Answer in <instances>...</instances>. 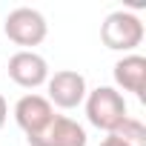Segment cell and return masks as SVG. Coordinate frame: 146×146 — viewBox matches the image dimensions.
Segmentation results:
<instances>
[{"instance_id":"1","label":"cell","mask_w":146,"mask_h":146,"mask_svg":"<svg viewBox=\"0 0 146 146\" xmlns=\"http://www.w3.org/2000/svg\"><path fill=\"white\" fill-rule=\"evenodd\" d=\"M86 117L95 129L115 132L129 115H126V100L117 89L112 86H98L86 95Z\"/></svg>"},{"instance_id":"2","label":"cell","mask_w":146,"mask_h":146,"mask_svg":"<svg viewBox=\"0 0 146 146\" xmlns=\"http://www.w3.org/2000/svg\"><path fill=\"white\" fill-rule=\"evenodd\" d=\"M100 40L112 52L135 54V49L143 43V23L135 12H112L100 23Z\"/></svg>"},{"instance_id":"3","label":"cell","mask_w":146,"mask_h":146,"mask_svg":"<svg viewBox=\"0 0 146 146\" xmlns=\"http://www.w3.org/2000/svg\"><path fill=\"white\" fill-rule=\"evenodd\" d=\"M3 32L12 43L17 46H40L46 40V32H49V23L46 17L37 12V9H29V6H20V9H12L3 20Z\"/></svg>"},{"instance_id":"4","label":"cell","mask_w":146,"mask_h":146,"mask_svg":"<svg viewBox=\"0 0 146 146\" xmlns=\"http://www.w3.org/2000/svg\"><path fill=\"white\" fill-rule=\"evenodd\" d=\"M46 86H49V98L46 100L52 106H60V109H78L86 100V95H89L86 78L80 72H72V69H60L54 75H49Z\"/></svg>"},{"instance_id":"5","label":"cell","mask_w":146,"mask_h":146,"mask_svg":"<svg viewBox=\"0 0 146 146\" xmlns=\"http://www.w3.org/2000/svg\"><path fill=\"white\" fill-rule=\"evenodd\" d=\"M52 117H54V106H52L43 95L29 92V95H23V98L15 103V120H17V126L26 132V137L40 135V132L52 123Z\"/></svg>"},{"instance_id":"6","label":"cell","mask_w":146,"mask_h":146,"mask_svg":"<svg viewBox=\"0 0 146 146\" xmlns=\"http://www.w3.org/2000/svg\"><path fill=\"white\" fill-rule=\"evenodd\" d=\"M29 146H86L89 137H86V129L78 123V120H72L66 115H54L52 123L35 135V137H26Z\"/></svg>"},{"instance_id":"7","label":"cell","mask_w":146,"mask_h":146,"mask_svg":"<svg viewBox=\"0 0 146 146\" xmlns=\"http://www.w3.org/2000/svg\"><path fill=\"white\" fill-rule=\"evenodd\" d=\"M9 78L20 86V89H37L49 80V63L32 52V49H20L9 57Z\"/></svg>"},{"instance_id":"8","label":"cell","mask_w":146,"mask_h":146,"mask_svg":"<svg viewBox=\"0 0 146 146\" xmlns=\"http://www.w3.org/2000/svg\"><path fill=\"white\" fill-rule=\"evenodd\" d=\"M115 83H117V89L143 98V92H146V57L123 54L115 63Z\"/></svg>"},{"instance_id":"9","label":"cell","mask_w":146,"mask_h":146,"mask_svg":"<svg viewBox=\"0 0 146 146\" xmlns=\"http://www.w3.org/2000/svg\"><path fill=\"white\" fill-rule=\"evenodd\" d=\"M109 135H115L123 146H146V126L137 120V117H126L115 132H109Z\"/></svg>"},{"instance_id":"10","label":"cell","mask_w":146,"mask_h":146,"mask_svg":"<svg viewBox=\"0 0 146 146\" xmlns=\"http://www.w3.org/2000/svg\"><path fill=\"white\" fill-rule=\"evenodd\" d=\"M6 117H9V106H6V98L0 95V129L6 126Z\"/></svg>"},{"instance_id":"11","label":"cell","mask_w":146,"mask_h":146,"mask_svg":"<svg viewBox=\"0 0 146 146\" xmlns=\"http://www.w3.org/2000/svg\"><path fill=\"white\" fill-rule=\"evenodd\" d=\"M100 146H123V143H120L115 135H109V137H103V140H100Z\"/></svg>"}]
</instances>
